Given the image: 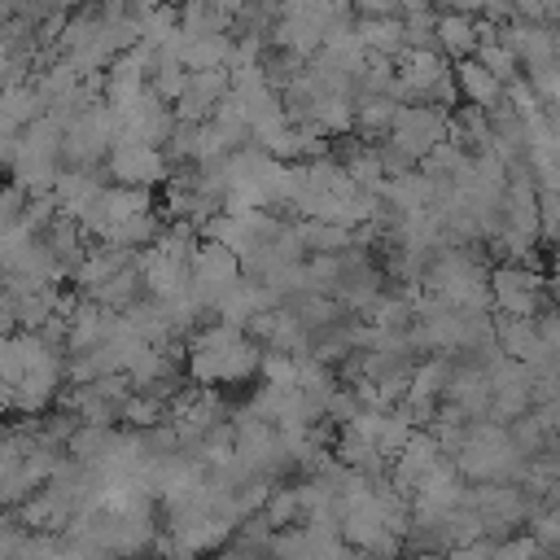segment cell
<instances>
[{
  "label": "cell",
  "instance_id": "cell-1",
  "mask_svg": "<svg viewBox=\"0 0 560 560\" xmlns=\"http://www.w3.org/2000/svg\"><path fill=\"white\" fill-rule=\"evenodd\" d=\"M394 140H398V149H407V153H424V149L438 140V118L424 114V109H402V114H398V127H394Z\"/></svg>",
  "mask_w": 560,
  "mask_h": 560
},
{
  "label": "cell",
  "instance_id": "cell-2",
  "mask_svg": "<svg viewBox=\"0 0 560 560\" xmlns=\"http://www.w3.org/2000/svg\"><path fill=\"white\" fill-rule=\"evenodd\" d=\"M158 171H162V162H158V153H153L149 144H122V149L114 153V175L127 179V184L153 179Z\"/></svg>",
  "mask_w": 560,
  "mask_h": 560
},
{
  "label": "cell",
  "instance_id": "cell-3",
  "mask_svg": "<svg viewBox=\"0 0 560 560\" xmlns=\"http://www.w3.org/2000/svg\"><path fill=\"white\" fill-rule=\"evenodd\" d=\"M494 560H542V551H538L534 538H512V542L494 547Z\"/></svg>",
  "mask_w": 560,
  "mask_h": 560
}]
</instances>
